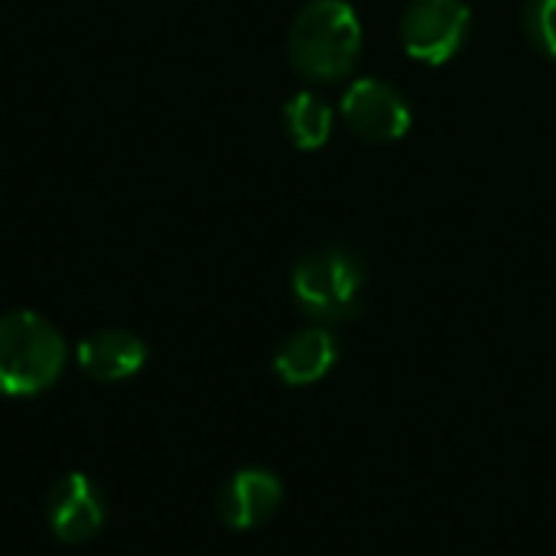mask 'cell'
<instances>
[{"label": "cell", "instance_id": "cell-4", "mask_svg": "<svg viewBox=\"0 0 556 556\" xmlns=\"http://www.w3.org/2000/svg\"><path fill=\"white\" fill-rule=\"evenodd\" d=\"M469 29L472 10L466 0H414L401 20V42L410 59L443 65L463 52Z\"/></svg>", "mask_w": 556, "mask_h": 556}, {"label": "cell", "instance_id": "cell-10", "mask_svg": "<svg viewBox=\"0 0 556 556\" xmlns=\"http://www.w3.org/2000/svg\"><path fill=\"white\" fill-rule=\"evenodd\" d=\"M283 124L300 150H319L332 134V108L319 94L300 91L283 104Z\"/></svg>", "mask_w": 556, "mask_h": 556}, {"label": "cell", "instance_id": "cell-11", "mask_svg": "<svg viewBox=\"0 0 556 556\" xmlns=\"http://www.w3.org/2000/svg\"><path fill=\"white\" fill-rule=\"evenodd\" d=\"M525 33L544 55L556 59V0L525 3Z\"/></svg>", "mask_w": 556, "mask_h": 556}, {"label": "cell", "instance_id": "cell-7", "mask_svg": "<svg viewBox=\"0 0 556 556\" xmlns=\"http://www.w3.org/2000/svg\"><path fill=\"white\" fill-rule=\"evenodd\" d=\"M283 502V485L274 472L267 469H241L235 472L222 495H218V515L228 528L235 531H251L261 528L277 515Z\"/></svg>", "mask_w": 556, "mask_h": 556}, {"label": "cell", "instance_id": "cell-8", "mask_svg": "<svg viewBox=\"0 0 556 556\" xmlns=\"http://www.w3.org/2000/svg\"><path fill=\"white\" fill-rule=\"evenodd\" d=\"M78 365L88 378L117 384L134 378L147 362V345L124 329H98L78 342Z\"/></svg>", "mask_w": 556, "mask_h": 556}, {"label": "cell", "instance_id": "cell-2", "mask_svg": "<svg viewBox=\"0 0 556 556\" xmlns=\"http://www.w3.org/2000/svg\"><path fill=\"white\" fill-rule=\"evenodd\" d=\"M68 362L62 332L33 309L0 316V394L33 397L52 388Z\"/></svg>", "mask_w": 556, "mask_h": 556}, {"label": "cell", "instance_id": "cell-6", "mask_svg": "<svg viewBox=\"0 0 556 556\" xmlns=\"http://www.w3.org/2000/svg\"><path fill=\"white\" fill-rule=\"evenodd\" d=\"M49 531L62 544H85L104 525V495L85 472H68L55 482L46 502Z\"/></svg>", "mask_w": 556, "mask_h": 556}, {"label": "cell", "instance_id": "cell-9", "mask_svg": "<svg viewBox=\"0 0 556 556\" xmlns=\"http://www.w3.org/2000/svg\"><path fill=\"white\" fill-rule=\"evenodd\" d=\"M339 358V342L329 329L313 326V329H300L293 332L274 358V371L280 375L283 384L303 388V384H316L323 381L332 365Z\"/></svg>", "mask_w": 556, "mask_h": 556}, {"label": "cell", "instance_id": "cell-1", "mask_svg": "<svg viewBox=\"0 0 556 556\" xmlns=\"http://www.w3.org/2000/svg\"><path fill=\"white\" fill-rule=\"evenodd\" d=\"M290 62L313 81L352 72L362 52V20L345 0H309L290 26Z\"/></svg>", "mask_w": 556, "mask_h": 556}, {"label": "cell", "instance_id": "cell-5", "mask_svg": "<svg viewBox=\"0 0 556 556\" xmlns=\"http://www.w3.org/2000/svg\"><path fill=\"white\" fill-rule=\"evenodd\" d=\"M342 117L358 137L375 143L401 140L414 124L407 98L381 78L352 81L349 91L342 94Z\"/></svg>", "mask_w": 556, "mask_h": 556}, {"label": "cell", "instance_id": "cell-3", "mask_svg": "<svg viewBox=\"0 0 556 556\" xmlns=\"http://www.w3.org/2000/svg\"><path fill=\"white\" fill-rule=\"evenodd\" d=\"M368 270L349 248H316L293 267V296L319 323H345L362 313Z\"/></svg>", "mask_w": 556, "mask_h": 556}]
</instances>
